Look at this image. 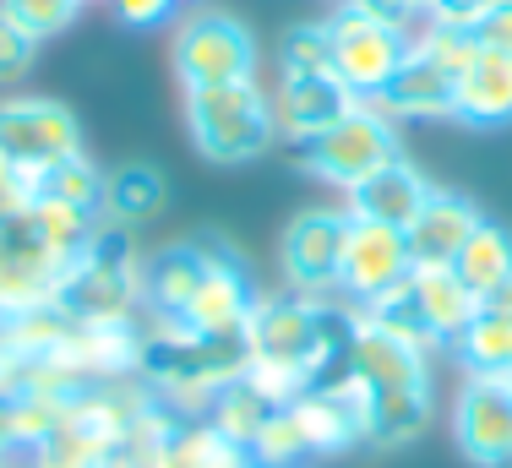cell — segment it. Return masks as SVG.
I'll return each instance as SVG.
<instances>
[{
  "label": "cell",
  "mask_w": 512,
  "mask_h": 468,
  "mask_svg": "<svg viewBox=\"0 0 512 468\" xmlns=\"http://www.w3.org/2000/svg\"><path fill=\"white\" fill-rule=\"evenodd\" d=\"M17 420H11V403L0 398V458H17Z\"/></svg>",
  "instance_id": "obj_39"
},
{
  "label": "cell",
  "mask_w": 512,
  "mask_h": 468,
  "mask_svg": "<svg viewBox=\"0 0 512 468\" xmlns=\"http://www.w3.org/2000/svg\"><path fill=\"white\" fill-rule=\"evenodd\" d=\"M164 175L153 164H120V169H104V191H99V224L109 229H137L158 218L164 207Z\"/></svg>",
  "instance_id": "obj_21"
},
{
  "label": "cell",
  "mask_w": 512,
  "mask_h": 468,
  "mask_svg": "<svg viewBox=\"0 0 512 468\" xmlns=\"http://www.w3.org/2000/svg\"><path fill=\"white\" fill-rule=\"evenodd\" d=\"M267 104H273V131L278 137L306 147L311 137H322L338 115H349L360 98L338 77H278L273 88H267Z\"/></svg>",
  "instance_id": "obj_13"
},
{
  "label": "cell",
  "mask_w": 512,
  "mask_h": 468,
  "mask_svg": "<svg viewBox=\"0 0 512 468\" xmlns=\"http://www.w3.org/2000/svg\"><path fill=\"white\" fill-rule=\"evenodd\" d=\"M480 224H485V218H480V207H474L469 196L436 186L431 202H425L420 213H414V224L404 229L414 267H453L458 251L469 245V234L480 229Z\"/></svg>",
  "instance_id": "obj_15"
},
{
  "label": "cell",
  "mask_w": 512,
  "mask_h": 468,
  "mask_svg": "<svg viewBox=\"0 0 512 468\" xmlns=\"http://www.w3.org/2000/svg\"><path fill=\"white\" fill-rule=\"evenodd\" d=\"M246 463H251V452L235 447L224 430H213L207 420H180L164 447V468H246Z\"/></svg>",
  "instance_id": "obj_25"
},
{
  "label": "cell",
  "mask_w": 512,
  "mask_h": 468,
  "mask_svg": "<svg viewBox=\"0 0 512 468\" xmlns=\"http://www.w3.org/2000/svg\"><path fill=\"white\" fill-rule=\"evenodd\" d=\"M71 153H82V120L60 98H39V93L0 98V158L6 164L44 180Z\"/></svg>",
  "instance_id": "obj_6"
},
{
  "label": "cell",
  "mask_w": 512,
  "mask_h": 468,
  "mask_svg": "<svg viewBox=\"0 0 512 468\" xmlns=\"http://www.w3.org/2000/svg\"><path fill=\"white\" fill-rule=\"evenodd\" d=\"M82 6H88V0H82Z\"/></svg>",
  "instance_id": "obj_45"
},
{
  "label": "cell",
  "mask_w": 512,
  "mask_h": 468,
  "mask_svg": "<svg viewBox=\"0 0 512 468\" xmlns=\"http://www.w3.org/2000/svg\"><path fill=\"white\" fill-rule=\"evenodd\" d=\"M289 409L300 420V436H306L311 458H338V452L365 441V381L349 371H338L322 387H306Z\"/></svg>",
  "instance_id": "obj_12"
},
{
  "label": "cell",
  "mask_w": 512,
  "mask_h": 468,
  "mask_svg": "<svg viewBox=\"0 0 512 468\" xmlns=\"http://www.w3.org/2000/svg\"><path fill=\"white\" fill-rule=\"evenodd\" d=\"M453 273L469 283L480 300H485V294H496L502 283H512V234L502 224H480L469 234V245L458 251Z\"/></svg>",
  "instance_id": "obj_23"
},
{
  "label": "cell",
  "mask_w": 512,
  "mask_h": 468,
  "mask_svg": "<svg viewBox=\"0 0 512 468\" xmlns=\"http://www.w3.org/2000/svg\"><path fill=\"white\" fill-rule=\"evenodd\" d=\"M431 180L409 164V158H393L387 169H376L371 180H360L355 191L344 196L349 218H365V224H387V229H409L414 213L431 202Z\"/></svg>",
  "instance_id": "obj_16"
},
{
  "label": "cell",
  "mask_w": 512,
  "mask_h": 468,
  "mask_svg": "<svg viewBox=\"0 0 512 468\" xmlns=\"http://www.w3.org/2000/svg\"><path fill=\"white\" fill-rule=\"evenodd\" d=\"M186 131L202 158L224 169H240L262 158L278 142L273 131V104L256 77L246 82H213V88H186Z\"/></svg>",
  "instance_id": "obj_1"
},
{
  "label": "cell",
  "mask_w": 512,
  "mask_h": 468,
  "mask_svg": "<svg viewBox=\"0 0 512 468\" xmlns=\"http://www.w3.org/2000/svg\"><path fill=\"white\" fill-rule=\"evenodd\" d=\"M453 120H463V126H480V131L512 126V55H496V49L474 44L469 66L458 71Z\"/></svg>",
  "instance_id": "obj_18"
},
{
  "label": "cell",
  "mask_w": 512,
  "mask_h": 468,
  "mask_svg": "<svg viewBox=\"0 0 512 468\" xmlns=\"http://www.w3.org/2000/svg\"><path fill=\"white\" fill-rule=\"evenodd\" d=\"M28 463L33 468H104L109 463V447L82 420H71V414H66L55 436L39 441V447L28 452Z\"/></svg>",
  "instance_id": "obj_27"
},
{
  "label": "cell",
  "mask_w": 512,
  "mask_h": 468,
  "mask_svg": "<svg viewBox=\"0 0 512 468\" xmlns=\"http://www.w3.org/2000/svg\"><path fill=\"white\" fill-rule=\"evenodd\" d=\"M485 311H502V316H512V283H502V289H496V294H485Z\"/></svg>",
  "instance_id": "obj_40"
},
{
  "label": "cell",
  "mask_w": 512,
  "mask_h": 468,
  "mask_svg": "<svg viewBox=\"0 0 512 468\" xmlns=\"http://www.w3.org/2000/svg\"><path fill=\"white\" fill-rule=\"evenodd\" d=\"M431 425V381L414 387H365V441L371 447H409Z\"/></svg>",
  "instance_id": "obj_20"
},
{
  "label": "cell",
  "mask_w": 512,
  "mask_h": 468,
  "mask_svg": "<svg viewBox=\"0 0 512 468\" xmlns=\"http://www.w3.org/2000/svg\"><path fill=\"white\" fill-rule=\"evenodd\" d=\"M453 104H458V77L414 44H409V60L398 66V77L387 82V93L376 98V109L393 126H404V120H453Z\"/></svg>",
  "instance_id": "obj_14"
},
{
  "label": "cell",
  "mask_w": 512,
  "mask_h": 468,
  "mask_svg": "<svg viewBox=\"0 0 512 468\" xmlns=\"http://www.w3.org/2000/svg\"><path fill=\"white\" fill-rule=\"evenodd\" d=\"M66 262H55L33 229L22 224H0V322L22 311H39V305H55L60 289H66Z\"/></svg>",
  "instance_id": "obj_11"
},
{
  "label": "cell",
  "mask_w": 512,
  "mask_h": 468,
  "mask_svg": "<svg viewBox=\"0 0 512 468\" xmlns=\"http://www.w3.org/2000/svg\"><path fill=\"white\" fill-rule=\"evenodd\" d=\"M246 468H278V463H256V458H251V463H246Z\"/></svg>",
  "instance_id": "obj_41"
},
{
  "label": "cell",
  "mask_w": 512,
  "mask_h": 468,
  "mask_svg": "<svg viewBox=\"0 0 512 468\" xmlns=\"http://www.w3.org/2000/svg\"><path fill=\"white\" fill-rule=\"evenodd\" d=\"M207 256L197 240H175L164 251H153L142 262V294H148V316H180L197 294V283L207 278Z\"/></svg>",
  "instance_id": "obj_19"
},
{
  "label": "cell",
  "mask_w": 512,
  "mask_h": 468,
  "mask_svg": "<svg viewBox=\"0 0 512 468\" xmlns=\"http://www.w3.org/2000/svg\"><path fill=\"white\" fill-rule=\"evenodd\" d=\"M349 207H300L278 240V267L295 294L311 300H338V262H344Z\"/></svg>",
  "instance_id": "obj_7"
},
{
  "label": "cell",
  "mask_w": 512,
  "mask_h": 468,
  "mask_svg": "<svg viewBox=\"0 0 512 468\" xmlns=\"http://www.w3.org/2000/svg\"><path fill=\"white\" fill-rule=\"evenodd\" d=\"M22 224L33 229V240H39L55 262L77 267L82 251L93 245V234H99V213H82V207L55 202V196H33V207L22 213Z\"/></svg>",
  "instance_id": "obj_22"
},
{
  "label": "cell",
  "mask_w": 512,
  "mask_h": 468,
  "mask_svg": "<svg viewBox=\"0 0 512 468\" xmlns=\"http://www.w3.org/2000/svg\"><path fill=\"white\" fill-rule=\"evenodd\" d=\"M338 6H344V0H338Z\"/></svg>",
  "instance_id": "obj_44"
},
{
  "label": "cell",
  "mask_w": 512,
  "mask_h": 468,
  "mask_svg": "<svg viewBox=\"0 0 512 468\" xmlns=\"http://www.w3.org/2000/svg\"><path fill=\"white\" fill-rule=\"evenodd\" d=\"M169 60H175L180 88H213V82H246L256 77L262 55H256V33L235 11L202 6L169 39Z\"/></svg>",
  "instance_id": "obj_4"
},
{
  "label": "cell",
  "mask_w": 512,
  "mask_h": 468,
  "mask_svg": "<svg viewBox=\"0 0 512 468\" xmlns=\"http://www.w3.org/2000/svg\"><path fill=\"white\" fill-rule=\"evenodd\" d=\"M474 44L496 49V55H512V0H496V6L485 11V22L474 28Z\"/></svg>",
  "instance_id": "obj_38"
},
{
  "label": "cell",
  "mask_w": 512,
  "mask_h": 468,
  "mask_svg": "<svg viewBox=\"0 0 512 468\" xmlns=\"http://www.w3.org/2000/svg\"><path fill=\"white\" fill-rule=\"evenodd\" d=\"M33 196H39V180L0 158V224H17V218L33 207Z\"/></svg>",
  "instance_id": "obj_34"
},
{
  "label": "cell",
  "mask_w": 512,
  "mask_h": 468,
  "mask_svg": "<svg viewBox=\"0 0 512 468\" xmlns=\"http://www.w3.org/2000/svg\"><path fill=\"white\" fill-rule=\"evenodd\" d=\"M251 458L256 463H278V468H300L311 458V447H306V436H300V420H295L289 403H278V409L267 414V425L256 430V441H251Z\"/></svg>",
  "instance_id": "obj_30"
},
{
  "label": "cell",
  "mask_w": 512,
  "mask_h": 468,
  "mask_svg": "<svg viewBox=\"0 0 512 468\" xmlns=\"http://www.w3.org/2000/svg\"><path fill=\"white\" fill-rule=\"evenodd\" d=\"M507 387H512V376H507Z\"/></svg>",
  "instance_id": "obj_43"
},
{
  "label": "cell",
  "mask_w": 512,
  "mask_h": 468,
  "mask_svg": "<svg viewBox=\"0 0 512 468\" xmlns=\"http://www.w3.org/2000/svg\"><path fill=\"white\" fill-rule=\"evenodd\" d=\"M33 66H39V39H33V33H22L17 22L0 11V88L28 82Z\"/></svg>",
  "instance_id": "obj_32"
},
{
  "label": "cell",
  "mask_w": 512,
  "mask_h": 468,
  "mask_svg": "<svg viewBox=\"0 0 512 468\" xmlns=\"http://www.w3.org/2000/svg\"><path fill=\"white\" fill-rule=\"evenodd\" d=\"M327 22V39H333V77L344 82L360 104H376L387 93V82L398 77V66L409 60V33L376 22L371 11H360L355 0L333 11Z\"/></svg>",
  "instance_id": "obj_5"
},
{
  "label": "cell",
  "mask_w": 512,
  "mask_h": 468,
  "mask_svg": "<svg viewBox=\"0 0 512 468\" xmlns=\"http://www.w3.org/2000/svg\"><path fill=\"white\" fill-rule=\"evenodd\" d=\"M360 11H371L376 22H387V28H398V33H420L425 22H431V0H355Z\"/></svg>",
  "instance_id": "obj_33"
},
{
  "label": "cell",
  "mask_w": 512,
  "mask_h": 468,
  "mask_svg": "<svg viewBox=\"0 0 512 468\" xmlns=\"http://www.w3.org/2000/svg\"><path fill=\"white\" fill-rule=\"evenodd\" d=\"M273 409H278V403H267L246 376H235L229 387H218V392H213V403H207V425L224 430V436L235 441V447H246V452H251L256 430L267 425V414H273Z\"/></svg>",
  "instance_id": "obj_26"
},
{
  "label": "cell",
  "mask_w": 512,
  "mask_h": 468,
  "mask_svg": "<svg viewBox=\"0 0 512 468\" xmlns=\"http://www.w3.org/2000/svg\"><path fill=\"white\" fill-rule=\"evenodd\" d=\"M393 158H404L398 153V126L376 104H355L349 115H338L322 137H311L300 147V164H306L322 186H333L344 196L355 191L360 180H371L376 169H387Z\"/></svg>",
  "instance_id": "obj_3"
},
{
  "label": "cell",
  "mask_w": 512,
  "mask_h": 468,
  "mask_svg": "<svg viewBox=\"0 0 512 468\" xmlns=\"http://www.w3.org/2000/svg\"><path fill=\"white\" fill-rule=\"evenodd\" d=\"M409 273H414V256H409L404 229L349 218L344 262H338V300L355 305V311H365V305L387 300L393 289H404Z\"/></svg>",
  "instance_id": "obj_9"
},
{
  "label": "cell",
  "mask_w": 512,
  "mask_h": 468,
  "mask_svg": "<svg viewBox=\"0 0 512 468\" xmlns=\"http://www.w3.org/2000/svg\"><path fill=\"white\" fill-rule=\"evenodd\" d=\"M33 371H39V360H28L22 349H11L6 338H0V398H22V392L33 387Z\"/></svg>",
  "instance_id": "obj_36"
},
{
  "label": "cell",
  "mask_w": 512,
  "mask_h": 468,
  "mask_svg": "<svg viewBox=\"0 0 512 468\" xmlns=\"http://www.w3.org/2000/svg\"><path fill=\"white\" fill-rule=\"evenodd\" d=\"M0 11H6L22 33H33V39L44 44V39H60V33L77 22L82 0H0Z\"/></svg>",
  "instance_id": "obj_31"
},
{
  "label": "cell",
  "mask_w": 512,
  "mask_h": 468,
  "mask_svg": "<svg viewBox=\"0 0 512 468\" xmlns=\"http://www.w3.org/2000/svg\"><path fill=\"white\" fill-rule=\"evenodd\" d=\"M491 6H496V0H431V22L474 39V28L485 22V11H491Z\"/></svg>",
  "instance_id": "obj_35"
},
{
  "label": "cell",
  "mask_w": 512,
  "mask_h": 468,
  "mask_svg": "<svg viewBox=\"0 0 512 468\" xmlns=\"http://www.w3.org/2000/svg\"><path fill=\"white\" fill-rule=\"evenodd\" d=\"M0 468H11V458H0Z\"/></svg>",
  "instance_id": "obj_42"
},
{
  "label": "cell",
  "mask_w": 512,
  "mask_h": 468,
  "mask_svg": "<svg viewBox=\"0 0 512 468\" xmlns=\"http://www.w3.org/2000/svg\"><path fill=\"white\" fill-rule=\"evenodd\" d=\"M431 354H436V343H425L420 332H404V327L382 322V316L349 305L344 371L360 376L371 392L376 387H414V381H431Z\"/></svg>",
  "instance_id": "obj_8"
},
{
  "label": "cell",
  "mask_w": 512,
  "mask_h": 468,
  "mask_svg": "<svg viewBox=\"0 0 512 468\" xmlns=\"http://www.w3.org/2000/svg\"><path fill=\"white\" fill-rule=\"evenodd\" d=\"M278 77H333V39L327 22H300L278 44Z\"/></svg>",
  "instance_id": "obj_28"
},
{
  "label": "cell",
  "mask_w": 512,
  "mask_h": 468,
  "mask_svg": "<svg viewBox=\"0 0 512 468\" xmlns=\"http://www.w3.org/2000/svg\"><path fill=\"white\" fill-rule=\"evenodd\" d=\"M453 441L474 468H512V387L502 376H463Z\"/></svg>",
  "instance_id": "obj_10"
},
{
  "label": "cell",
  "mask_w": 512,
  "mask_h": 468,
  "mask_svg": "<svg viewBox=\"0 0 512 468\" xmlns=\"http://www.w3.org/2000/svg\"><path fill=\"white\" fill-rule=\"evenodd\" d=\"M180 0H109V11H115L126 28H164L169 17H175Z\"/></svg>",
  "instance_id": "obj_37"
},
{
  "label": "cell",
  "mask_w": 512,
  "mask_h": 468,
  "mask_svg": "<svg viewBox=\"0 0 512 468\" xmlns=\"http://www.w3.org/2000/svg\"><path fill=\"white\" fill-rule=\"evenodd\" d=\"M99 191H104V169L93 164L88 153H71L66 164H55L50 175L39 180V196L71 202V207H82V213H99Z\"/></svg>",
  "instance_id": "obj_29"
},
{
  "label": "cell",
  "mask_w": 512,
  "mask_h": 468,
  "mask_svg": "<svg viewBox=\"0 0 512 468\" xmlns=\"http://www.w3.org/2000/svg\"><path fill=\"white\" fill-rule=\"evenodd\" d=\"M142 262H148V256L131 251L126 229L99 224L93 245L82 251V262L66 273L60 305H66L77 322H142V316H148Z\"/></svg>",
  "instance_id": "obj_2"
},
{
  "label": "cell",
  "mask_w": 512,
  "mask_h": 468,
  "mask_svg": "<svg viewBox=\"0 0 512 468\" xmlns=\"http://www.w3.org/2000/svg\"><path fill=\"white\" fill-rule=\"evenodd\" d=\"M251 311H256V289L246 278V262H235V267H207V278L197 283L191 305L175 322H186L191 332H207V338H240Z\"/></svg>",
  "instance_id": "obj_17"
},
{
  "label": "cell",
  "mask_w": 512,
  "mask_h": 468,
  "mask_svg": "<svg viewBox=\"0 0 512 468\" xmlns=\"http://www.w3.org/2000/svg\"><path fill=\"white\" fill-rule=\"evenodd\" d=\"M453 354L463 360V371L469 376H512V316L502 311H485L469 322V332L453 343Z\"/></svg>",
  "instance_id": "obj_24"
}]
</instances>
